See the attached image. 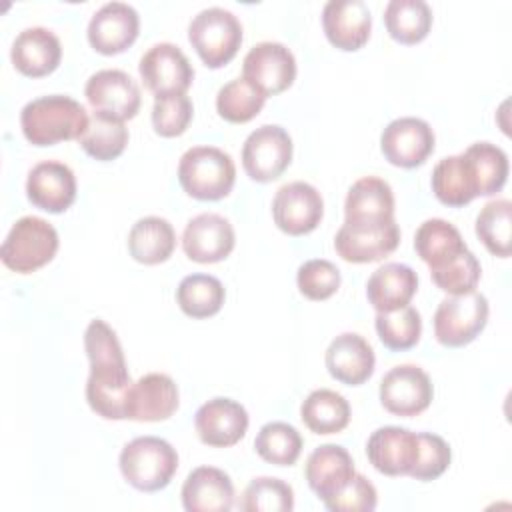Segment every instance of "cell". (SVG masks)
<instances>
[{
  "mask_svg": "<svg viewBox=\"0 0 512 512\" xmlns=\"http://www.w3.org/2000/svg\"><path fill=\"white\" fill-rule=\"evenodd\" d=\"M124 480L140 492H156L170 484L178 470V454L170 442L158 436L130 440L118 458Z\"/></svg>",
  "mask_w": 512,
  "mask_h": 512,
  "instance_id": "obj_2",
  "label": "cell"
},
{
  "mask_svg": "<svg viewBox=\"0 0 512 512\" xmlns=\"http://www.w3.org/2000/svg\"><path fill=\"white\" fill-rule=\"evenodd\" d=\"M78 142L88 156L100 162H108L124 152L128 144V128L122 120H114L94 112L86 132Z\"/></svg>",
  "mask_w": 512,
  "mask_h": 512,
  "instance_id": "obj_36",
  "label": "cell"
},
{
  "mask_svg": "<svg viewBox=\"0 0 512 512\" xmlns=\"http://www.w3.org/2000/svg\"><path fill=\"white\" fill-rule=\"evenodd\" d=\"M418 432L400 426H382L366 442L370 464L386 476H408L418 458Z\"/></svg>",
  "mask_w": 512,
  "mask_h": 512,
  "instance_id": "obj_19",
  "label": "cell"
},
{
  "mask_svg": "<svg viewBox=\"0 0 512 512\" xmlns=\"http://www.w3.org/2000/svg\"><path fill=\"white\" fill-rule=\"evenodd\" d=\"M292 162V138L278 124H262L252 130L242 146V166L256 182H272Z\"/></svg>",
  "mask_w": 512,
  "mask_h": 512,
  "instance_id": "obj_8",
  "label": "cell"
},
{
  "mask_svg": "<svg viewBox=\"0 0 512 512\" xmlns=\"http://www.w3.org/2000/svg\"><path fill=\"white\" fill-rule=\"evenodd\" d=\"M480 274H482L480 262L470 250H464L462 254L452 258L444 266L430 270L432 282L440 290H444L452 296L472 292L476 288V284L480 282Z\"/></svg>",
  "mask_w": 512,
  "mask_h": 512,
  "instance_id": "obj_42",
  "label": "cell"
},
{
  "mask_svg": "<svg viewBox=\"0 0 512 512\" xmlns=\"http://www.w3.org/2000/svg\"><path fill=\"white\" fill-rule=\"evenodd\" d=\"M140 78L156 96L184 94L192 80L194 68L186 54L172 42H158L150 46L138 64Z\"/></svg>",
  "mask_w": 512,
  "mask_h": 512,
  "instance_id": "obj_10",
  "label": "cell"
},
{
  "mask_svg": "<svg viewBox=\"0 0 512 512\" xmlns=\"http://www.w3.org/2000/svg\"><path fill=\"white\" fill-rule=\"evenodd\" d=\"M266 96L246 78L226 82L216 94V110L220 118L232 124H244L260 114Z\"/></svg>",
  "mask_w": 512,
  "mask_h": 512,
  "instance_id": "obj_37",
  "label": "cell"
},
{
  "mask_svg": "<svg viewBox=\"0 0 512 512\" xmlns=\"http://www.w3.org/2000/svg\"><path fill=\"white\" fill-rule=\"evenodd\" d=\"M322 28L332 46L354 52L370 38V8L364 0H328L322 10Z\"/></svg>",
  "mask_w": 512,
  "mask_h": 512,
  "instance_id": "obj_21",
  "label": "cell"
},
{
  "mask_svg": "<svg viewBox=\"0 0 512 512\" xmlns=\"http://www.w3.org/2000/svg\"><path fill=\"white\" fill-rule=\"evenodd\" d=\"M434 130L416 116H402L392 120L380 136V150L384 158L400 168H416L434 152Z\"/></svg>",
  "mask_w": 512,
  "mask_h": 512,
  "instance_id": "obj_14",
  "label": "cell"
},
{
  "mask_svg": "<svg viewBox=\"0 0 512 512\" xmlns=\"http://www.w3.org/2000/svg\"><path fill=\"white\" fill-rule=\"evenodd\" d=\"M476 236L494 256H510L512 202L508 198H496L484 204L476 216Z\"/></svg>",
  "mask_w": 512,
  "mask_h": 512,
  "instance_id": "obj_35",
  "label": "cell"
},
{
  "mask_svg": "<svg viewBox=\"0 0 512 512\" xmlns=\"http://www.w3.org/2000/svg\"><path fill=\"white\" fill-rule=\"evenodd\" d=\"M388 34L400 44L422 42L432 26V10L424 0H390L384 8Z\"/></svg>",
  "mask_w": 512,
  "mask_h": 512,
  "instance_id": "obj_33",
  "label": "cell"
},
{
  "mask_svg": "<svg viewBox=\"0 0 512 512\" xmlns=\"http://www.w3.org/2000/svg\"><path fill=\"white\" fill-rule=\"evenodd\" d=\"M348 400L328 388L312 390L300 406V418L314 434L342 432L350 422Z\"/></svg>",
  "mask_w": 512,
  "mask_h": 512,
  "instance_id": "obj_32",
  "label": "cell"
},
{
  "mask_svg": "<svg viewBox=\"0 0 512 512\" xmlns=\"http://www.w3.org/2000/svg\"><path fill=\"white\" fill-rule=\"evenodd\" d=\"M234 504L230 476L214 466L194 468L182 484V506L188 512H228Z\"/></svg>",
  "mask_w": 512,
  "mask_h": 512,
  "instance_id": "obj_27",
  "label": "cell"
},
{
  "mask_svg": "<svg viewBox=\"0 0 512 512\" xmlns=\"http://www.w3.org/2000/svg\"><path fill=\"white\" fill-rule=\"evenodd\" d=\"M180 402L176 382L162 372L140 376L130 392L128 420L160 422L170 418Z\"/></svg>",
  "mask_w": 512,
  "mask_h": 512,
  "instance_id": "obj_24",
  "label": "cell"
},
{
  "mask_svg": "<svg viewBox=\"0 0 512 512\" xmlns=\"http://www.w3.org/2000/svg\"><path fill=\"white\" fill-rule=\"evenodd\" d=\"M240 508L246 512H290L294 508V490L280 478H254L244 494Z\"/></svg>",
  "mask_w": 512,
  "mask_h": 512,
  "instance_id": "obj_41",
  "label": "cell"
},
{
  "mask_svg": "<svg viewBox=\"0 0 512 512\" xmlns=\"http://www.w3.org/2000/svg\"><path fill=\"white\" fill-rule=\"evenodd\" d=\"M192 102L186 94L156 96L152 106V126L162 138H174L186 132L192 120Z\"/></svg>",
  "mask_w": 512,
  "mask_h": 512,
  "instance_id": "obj_43",
  "label": "cell"
},
{
  "mask_svg": "<svg viewBox=\"0 0 512 512\" xmlns=\"http://www.w3.org/2000/svg\"><path fill=\"white\" fill-rule=\"evenodd\" d=\"M248 422L246 408L232 398H212L194 414L198 438L214 448L238 444L248 430Z\"/></svg>",
  "mask_w": 512,
  "mask_h": 512,
  "instance_id": "obj_18",
  "label": "cell"
},
{
  "mask_svg": "<svg viewBox=\"0 0 512 512\" xmlns=\"http://www.w3.org/2000/svg\"><path fill=\"white\" fill-rule=\"evenodd\" d=\"M226 292L222 282L210 274L184 276L176 288L180 310L190 318H208L220 312Z\"/></svg>",
  "mask_w": 512,
  "mask_h": 512,
  "instance_id": "obj_34",
  "label": "cell"
},
{
  "mask_svg": "<svg viewBox=\"0 0 512 512\" xmlns=\"http://www.w3.org/2000/svg\"><path fill=\"white\" fill-rule=\"evenodd\" d=\"M132 378L126 368L124 354L100 356L90 360V374L86 380L88 406L106 420L128 418V402L132 392Z\"/></svg>",
  "mask_w": 512,
  "mask_h": 512,
  "instance_id": "obj_6",
  "label": "cell"
},
{
  "mask_svg": "<svg viewBox=\"0 0 512 512\" xmlns=\"http://www.w3.org/2000/svg\"><path fill=\"white\" fill-rule=\"evenodd\" d=\"M236 234L232 224L214 212H204L188 220L182 232L184 254L200 264L224 260L234 250Z\"/></svg>",
  "mask_w": 512,
  "mask_h": 512,
  "instance_id": "obj_17",
  "label": "cell"
},
{
  "mask_svg": "<svg viewBox=\"0 0 512 512\" xmlns=\"http://www.w3.org/2000/svg\"><path fill=\"white\" fill-rule=\"evenodd\" d=\"M378 504V492L374 484L362 476L354 474L346 488L324 500V506L330 512H372Z\"/></svg>",
  "mask_w": 512,
  "mask_h": 512,
  "instance_id": "obj_46",
  "label": "cell"
},
{
  "mask_svg": "<svg viewBox=\"0 0 512 512\" xmlns=\"http://www.w3.org/2000/svg\"><path fill=\"white\" fill-rule=\"evenodd\" d=\"M394 220V192L378 176L356 180L344 200V226L380 228Z\"/></svg>",
  "mask_w": 512,
  "mask_h": 512,
  "instance_id": "obj_15",
  "label": "cell"
},
{
  "mask_svg": "<svg viewBox=\"0 0 512 512\" xmlns=\"http://www.w3.org/2000/svg\"><path fill=\"white\" fill-rule=\"evenodd\" d=\"M488 312L486 296L476 290L448 296L434 312V336L448 348L466 346L484 330Z\"/></svg>",
  "mask_w": 512,
  "mask_h": 512,
  "instance_id": "obj_7",
  "label": "cell"
},
{
  "mask_svg": "<svg viewBox=\"0 0 512 512\" xmlns=\"http://www.w3.org/2000/svg\"><path fill=\"white\" fill-rule=\"evenodd\" d=\"M256 454L276 466H292L302 452V436L288 422H268L254 440Z\"/></svg>",
  "mask_w": 512,
  "mask_h": 512,
  "instance_id": "obj_38",
  "label": "cell"
},
{
  "mask_svg": "<svg viewBox=\"0 0 512 512\" xmlns=\"http://www.w3.org/2000/svg\"><path fill=\"white\" fill-rule=\"evenodd\" d=\"M236 166L228 152L216 146H192L178 162V182L196 200H220L230 194Z\"/></svg>",
  "mask_w": 512,
  "mask_h": 512,
  "instance_id": "obj_3",
  "label": "cell"
},
{
  "mask_svg": "<svg viewBox=\"0 0 512 512\" xmlns=\"http://www.w3.org/2000/svg\"><path fill=\"white\" fill-rule=\"evenodd\" d=\"M340 270L324 258L306 260L296 272V284L308 300H326L340 288Z\"/></svg>",
  "mask_w": 512,
  "mask_h": 512,
  "instance_id": "obj_44",
  "label": "cell"
},
{
  "mask_svg": "<svg viewBox=\"0 0 512 512\" xmlns=\"http://www.w3.org/2000/svg\"><path fill=\"white\" fill-rule=\"evenodd\" d=\"M400 244V228L396 220L380 228L340 226L334 236L336 254L352 264L376 262L390 256Z\"/></svg>",
  "mask_w": 512,
  "mask_h": 512,
  "instance_id": "obj_23",
  "label": "cell"
},
{
  "mask_svg": "<svg viewBox=\"0 0 512 512\" xmlns=\"http://www.w3.org/2000/svg\"><path fill=\"white\" fill-rule=\"evenodd\" d=\"M140 30L138 12L126 2H108L100 6L88 22L90 46L106 56L120 54L134 44Z\"/></svg>",
  "mask_w": 512,
  "mask_h": 512,
  "instance_id": "obj_16",
  "label": "cell"
},
{
  "mask_svg": "<svg viewBox=\"0 0 512 512\" xmlns=\"http://www.w3.org/2000/svg\"><path fill=\"white\" fill-rule=\"evenodd\" d=\"M10 58L18 72L30 78H40L58 68L62 46L52 30L44 26H30L14 38Z\"/></svg>",
  "mask_w": 512,
  "mask_h": 512,
  "instance_id": "obj_25",
  "label": "cell"
},
{
  "mask_svg": "<svg viewBox=\"0 0 512 512\" xmlns=\"http://www.w3.org/2000/svg\"><path fill=\"white\" fill-rule=\"evenodd\" d=\"M414 250L430 270H436L468 248L454 224L442 218H430L418 226L414 234Z\"/></svg>",
  "mask_w": 512,
  "mask_h": 512,
  "instance_id": "obj_31",
  "label": "cell"
},
{
  "mask_svg": "<svg viewBox=\"0 0 512 512\" xmlns=\"http://www.w3.org/2000/svg\"><path fill=\"white\" fill-rule=\"evenodd\" d=\"M58 244V232L48 220L22 216L6 234L0 246V258L6 268L18 274H30L56 256Z\"/></svg>",
  "mask_w": 512,
  "mask_h": 512,
  "instance_id": "obj_4",
  "label": "cell"
},
{
  "mask_svg": "<svg viewBox=\"0 0 512 512\" xmlns=\"http://www.w3.org/2000/svg\"><path fill=\"white\" fill-rule=\"evenodd\" d=\"M308 486L324 502L354 478V462L350 452L338 444H322L312 450L304 468Z\"/></svg>",
  "mask_w": 512,
  "mask_h": 512,
  "instance_id": "obj_26",
  "label": "cell"
},
{
  "mask_svg": "<svg viewBox=\"0 0 512 512\" xmlns=\"http://www.w3.org/2000/svg\"><path fill=\"white\" fill-rule=\"evenodd\" d=\"M188 40L208 68L228 64L242 44V24L226 8L200 10L188 26Z\"/></svg>",
  "mask_w": 512,
  "mask_h": 512,
  "instance_id": "obj_5",
  "label": "cell"
},
{
  "mask_svg": "<svg viewBox=\"0 0 512 512\" xmlns=\"http://www.w3.org/2000/svg\"><path fill=\"white\" fill-rule=\"evenodd\" d=\"M416 290V272L400 262H388L376 268L366 282V296L376 312H390L408 306Z\"/></svg>",
  "mask_w": 512,
  "mask_h": 512,
  "instance_id": "obj_29",
  "label": "cell"
},
{
  "mask_svg": "<svg viewBox=\"0 0 512 512\" xmlns=\"http://www.w3.org/2000/svg\"><path fill=\"white\" fill-rule=\"evenodd\" d=\"M374 324L380 342L396 352L416 346L422 334L420 312L412 306H402L390 312H376Z\"/></svg>",
  "mask_w": 512,
  "mask_h": 512,
  "instance_id": "obj_39",
  "label": "cell"
},
{
  "mask_svg": "<svg viewBox=\"0 0 512 512\" xmlns=\"http://www.w3.org/2000/svg\"><path fill=\"white\" fill-rule=\"evenodd\" d=\"M242 78L256 86L266 98L288 90L296 78V58L282 42H258L242 62Z\"/></svg>",
  "mask_w": 512,
  "mask_h": 512,
  "instance_id": "obj_9",
  "label": "cell"
},
{
  "mask_svg": "<svg viewBox=\"0 0 512 512\" xmlns=\"http://www.w3.org/2000/svg\"><path fill=\"white\" fill-rule=\"evenodd\" d=\"M176 246V232L166 218L144 216L128 232L130 256L140 264L166 262Z\"/></svg>",
  "mask_w": 512,
  "mask_h": 512,
  "instance_id": "obj_30",
  "label": "cell"
},
{
  "mask_svg": "<svg viewBox=\"0 0 512 512\" xmlns=\"http://www.w3.org/2000/svg\"><path fill=\"white\" fill-rule=\"evenodd\" d=\"M26 196L36 208L60 214L76 200V176L64 162H38L28 172Z\"/></svg>",
  "mask_w": 512,
  "mask_h": 512,
  "instance_id": "obj_20",
  "label": "cell"
},
{
  "mask_svg": "<svg viewBox=\"0 0 512 512\" xmlns=\"http://www.w3.org/2000/svg\"><path fill=\"white\" fill-rule=\"evenodd\" d=\"M466 156L472 160L480 196H492L500 192L508 180V156L506 152L490 142H476L468 146Z\"/></svg>",
  "mask_w": 512,
  "mask_h": 512,
  "instance_id": "obj_40",
  "label": "cell"
},
{
  "mask_svg": "<svg viewBox=\"0 0 512 512\" xmlns=\"http://www.w3.org/2000/svg\"><path fill=\"white\" fill-rule=\"evenodd\" d=\"M272 216L282 232L302 236L320 224L324 216V200L312 184L302 180L288 182L274 194Z\"/></svg>",
  "mask_w": 512,
  "mask_h": 512,
  "instance_id": "obj_13",
  "label": "cell"
},
{
  "mask_svg": "<svg viewBox=\"0 0 512 512\" xmlns=\"http://www.w3.org/2000/svg\"><path fill=\"white\" fill-rule=\"evenodd\" d=\"M380 402L394 416H416L424 412L434 396L430 376L416 364L390 368L380 380Z\"/></svg>",
  "mask_w": 512,
  "mask_h": 512,
  "instance_id": "obj_12",
  "label": "cell"
},
{
  "mask_svg": "<svg viewBox=\"0 0 512 512\" xmlns=\"http://www.w3.org/2000/svg\"><path fill=\"white\" fill-rule=\"evenodd\" d=\"M432 192L434 196L452 208L470 204L480 196L476 170L466 152L442 158L432 170Z\"/></svg>",
  "mask_w": 512,
  "mask_h": 512,
  "instance_id": "obj_28",
  "label": "cell"
},
{
  "mask_svg": "<svg viewBox=\"0 0 512 512\" xmlns=\"http://www.w3.org/2000/svg\"><path fill=\"white\" fill-rule=\"evenodd\" d=\"M324 362L334 380L348 386H360L372 376L376 358L364 336L342 332L328 344Z\"/></svg>",
  "mask_w": 512,
  "mask_h": 512,
  "instance_id": "obj_22",
  "label": "cell"
},
{
  "mask_svg": "<svg viewBox=\"0 0 512 512\" xmlns=\"http://www.w3.org/2000/svg\"><path fill=\"white\" fill-rule=\"evenodd\" d=\"M90 124L86 108L62 94L30 100L20 112V126L34 146H52L64 140H80Z\"/></svg>",
  "mask_w": 512,
  "mask_h": 512,
  "instance_id": "obj_1",
  "label": "cell"
},
{
  "mask_svg": "<svg viewBox=\"0 0 512 512\" xmlns=\"http://www.w3.org/2000/svg\"><path fill=\"white\" fill-rule=\"evenodd\" d=\"M418 444H420L418 458L408 476L420 482L436 480L448 470L452 460V450L442 436L430 434V432H418Z\"/></svg>",
  "mask_w": 512,
  "mask_h": 512,
  "instance_id": "obj_45",
  "label": "cell"
},
{
  "mask_svg": "<svg viewBox=\"0 0 512 512\" xmlns=\"http://www.w3.org/2000/svg\"><path fill=\"white\" fill-rule=\"evenodd\" d=\"M84 96L96 114L122 122L134 118L142 102L136 80L118 68L94 72L84 86Z\"/></svg>",
  "mask_w": 512,
  "mask_h": 512,
  "instance_id": "obj_11",
  "label": "cell"
}]
</instances>
